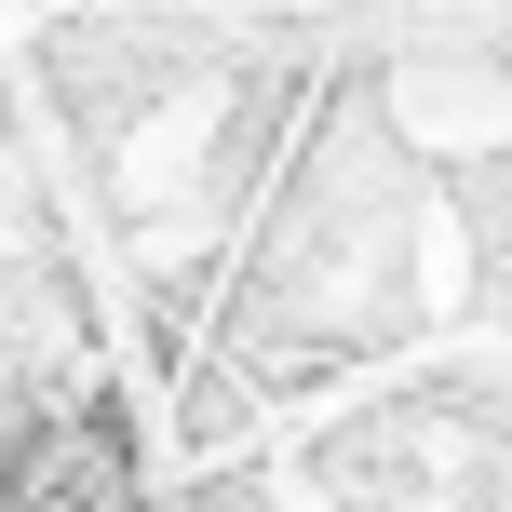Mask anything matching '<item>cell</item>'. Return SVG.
<instances>
[{
  "label": "cell",
  "mask_w": 512,
  "mask_h": 512,
  "mask_svg": "<svg viewBox=\"0 0 512 512\" xmlns=\"http://www.w3.org/2000/svg\"><path fill=\"white\" fill-rule=\"evenodd\" d=\"M0 512H149L135 499V445L108 405H41L14 432V459H0Z\"/></svg>",
  "instance_id": "obj_1"
}]
</instances>
